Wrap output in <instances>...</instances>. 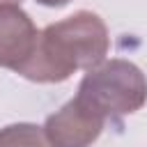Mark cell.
<instances>
[{
	"label": "cell",
	"instance_id": "cell-4",
	"mask_svg": "<svg viewBox=\"0 0 147 147\" xmlns=\"http://www.w3.org/2000/svg\"><path fill=\"white\" fill-rule=\"evenodd\" d=\"M39 30L21 5H0V67L21 74L34 55Z\"/></svg>",
	"mask_w": 147,
	"mask_h": 147
},
{
	"label": "cell",
	"instance_id": "cell-5",
	"mask_svg": "<svg viewBox=\"0 0 147 147\" xmlns=\"http://www.w3.org/2000/svg\"><path fill=\"white\" fill-rule=\"evenodd\" d=\"M0 147H51L44 129L30 122H18L0 129Z\"/></svg>",
	"mask_w": 147,
	"mask_h": 147
},
{
	"label": "cell",
	"instance_id": "cell-6",
	"mask_svg": "<svg viewBox=\"0 0 147 147\" xmlns=\"http://www.w3.org/2000/svg\"><path fill=\"white\" fill-rule=\"evenodd\" d=\"M34 2H39V5H44V7H64V5L71 2V0H34Z\"/></svg>",
	"mask_w": 147,
	"mask_h": 147
},
{
	"label": "cell",
	"instance_id": "cell-7",
	"mask_svg": "<svg viewBox=\"0 0 147 147\" xmlns=\"http://www.w3.org/2000/svg\"><path fill=\"white\" fill-rule=\"evenodd\" d=\"M23 0H0V5H21Z\"/></svg>",
	"mask_w": 147,
	"mask_h": 147
},
{
	"label": "cell",
	"instance_id": "cell-1",
	"mask_svg": "<svg viewBox=\"0 0 147 147\" xmlns=\"http://www.w3.org/2000/svg\"><path fill=\"white\" fill-rule=\"evenodd\" d=\"M108 28L94 11L80 9L39 32L34 55L21 71L34 83H62L78 69H94L108 55Z\"/></svg>",
	"mask_w": 147,
	"mask_h": 147
},
{
	"label": "cell",
	"instance_id": "cell-2",
	"mask_svg": "<svg viewBox=\"0 0 147 147\" xmlns=\"http://www.w3.org/2000/svg\"><path fill=\"white\" fill-rule=\"evenodd\" d=\"M76 101L101 119L117 122L147 103V76L129 60H103L83 76Z\"/></svg>",
	"mask_w": 147,
	"mask_h": 147
},
{
	"label": "cell",
	"instance_id": "cell-3",
	"mask_svg": "<svg viewBox=\"0 0 147 147\" xmlns=\"http://www.w3.org/2000/svg\"><path fill=\"white\" fill-rule=\"evenodd\" d=\"M103 126L106 119L87 110L74 96L60 110L48 115L41 129L51 147H90L99 140Z\"/></svg>",
	"mask_w": 147,
	"mask_h": 147
}]
</instances>
